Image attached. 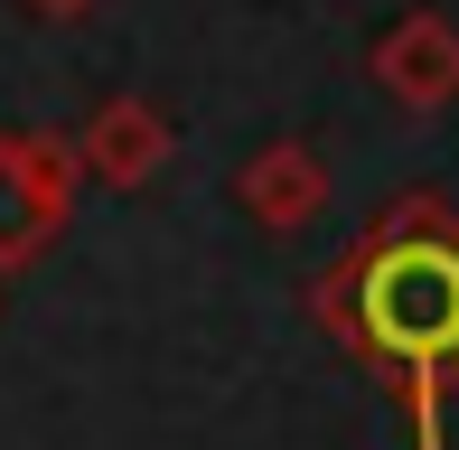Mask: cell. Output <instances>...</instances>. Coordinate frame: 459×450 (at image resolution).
<instances>
[{"instance_id":"cell-6","label":"cell","mask_w":459,"mask_h":450,"mask_svg":"<svg viewBox=\"0 0 459 450\" xmlns=\"http://www.w3.org/2000/svg\"><path fill=\"white\" fill-rule=\"evenodd\" d=\"M29 10H38V19H85L94 0H29Z\"/></svg>"},{"instance_id":"cell-3","label":"cell","mask_w":459,"mask_h":450,"mask_svg":"<svg viewBox=\"0 0 459 450\" xmlns=\"http://www.w3.org/2000/svg\"><path fill=\"white\" fill-rule=\"evenodd\" d=\"M366 75H375L403 113H450V104H459V19L403 10V19L366 48Z\"/></svg>"},{"instance_id":"cell-5","label":"cell","mask_w":459,"mask_h":450,"mask_svg":"<svg viewBox=\"0 0 459 450\" xmlns=\"http://www.w3.org/2000/svg\"><path fill=\"white\" fill-rule=\"evenodd\" d=\"M169 113L141 104V94H113V104L85 113V132H75V151H85V178H103V188H151L160 160H169Z\"/></svg>"},{"instance_id":"cell-1","label":"cell","mask_w":459,"mask_h":450,"mask_svg":"<svg viewBox=\"0 0 459 450\" xmlns=\"http://www.w3.org/2000/svg\"><path fill=\"white\" fill-rule=\"evenodd\" d=\"M309 319L385 376L412 450H441V403L459 394V207L441 188L394 197L385 216L309 281Z\"/></svg>"},{"instance_id":"cell-4","label":"cell","mask_w":459,"mask_h":450,"mask_svg":"<svg viewBox=\"0 0 459 450\" xmlns=\"http://www.w3.org/2000/svg\"><path fill=\"white\" fill-rule=\"evenodd\" d=\"M235 207L263 225V235H309L328 207V169L309 141H263L254 160L235 169Z\"/></svg>"},{"instance_id":"cell-2","label":"cell","mask_w":459,"mask_h":450,"mask_svg":"<svg viewBox=\"0 0 459 450\" xmlns=\"http://www.w3.org/2000/svg\"><path fill=\"white\" fill-rule=\"evenodd\" d=\"M85 151L75 132H0V273H29L75 216Z\"/></svg>"}]
</instances>
